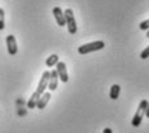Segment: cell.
<instances>
[{"mask_svg":"<svg viewBox=\"0 0 149 133\" xmlns=\"http://www.w3.org/2000/svg\"><path fill=\"white\" fill-rule=\"evenodd\" d=\"M49 76H51V71H44L42 74V78L39 80V84H38V88H36L35 92L31 94L30 100L27 102V107L29 109H35L36 107V103L39 101V97L45 92V89L48 88V83H49Z\"/></svg>","mask_w":149,"mask_h":133,"instance_id":"obj_1","label":"cell"},{"mask_svg":"<svg viewBox=\"0 0 149 133\" xmlns=\"http://www.w3.org/2000/svg\"><path fill=\"white\" fill-rule=\"evenodd\" d=\"M105 48V43L102 40H97V41H92V43H87L83 44L78 48V53L79 54H88V53L92 52H97V50H101Z\"/></svg>","mask_w":149,"mask_h":133,"instance_id":"obj_2","label":"cell"},{"mask_svg":"<svg viewBox=\"0 0 149 133\" xmlns=\"http://www.w3.org/2000/svg\"><path fill=\"white\" fill-rule=\"evenodd\" d=\"M148 102H149V101L143 100L141 102L139 103V106H137V110H136L135 115H134V118H132V121H131V123H132V125L135 127V128L141 124L143 118H144V115H145V110H147Z\"/></svg>","mask_w":149,"mask_h":133,"instance_id":"obj_3","label":"cell"},{"mask_svg":"<svg viewBox=\"0 0 149 133\" xmlns=\"http://www.w3.org/2000/svg\"><path fill=\"white\" fill-rule=\"evenodd\" d=\"M64 14H65V22H66V27H68L69 34H71V35L77 34L78 27H77V21H75V17H74V12L70 8H68L64 12Z\"/></svg>","mask_w":149,"mask_h":133,"instance_id":"obj_4","label":"cell"},{"mask_svg":"<svg viewBox=\"0 0 149 133\" xmlns=\"http://www.w3.org/2000/svg\"><path fill=\"white\" fill-rule=\"evenodd\" d=\"M56 71L58 74V79L62 81V83H68L69 81V74H68V69L65 62L58 61V63L56 65Z\"/></svg>","mask_w":149,"mask_h":133,"instance_id":"obj_5","label":"cell"},{"mask_svg":"<svg viewBox=\"0 0 149 133\" xmlns=\"http://www.w3.org/2000/svg\"><path fill=\"white\" fill-rule=\"evenodd\" d=\"M5 43H7L8 53H9L10 56L17 54V52H18V47H17L16 38H14L13 35H8V36H7V39H5Z\"/></svg>","mask_w":149,"mask_h":133,"instance_id":"obj_6","label":"cell"},{"mask_svg":"<svg viewBox=\"0 0 149 133\" xmlns=\"http://www.w3.org/2000/svg\"><path fill=\"white\" fill-rule=\"evenodd\" d=\"M52 13H53V16H54V19H56V22H57V25L58 26H66V22H65V14H64V12H62V9L60 7H54L53 9H52Z\"/></svg>","mask_w":149,"mask_h":133,"instance_id":"obj_7","label":"cell"},{"mask_svg":"<svg viewBox=\"0 0 149 133\" xmlns=\"http://www.w3.org/2000/svg\"><path fill=\"white\" fill-rule=\"evenodd\" d=\"M57 85H58V74H57L56 70H52L49 76V83H48V89L53 92L57 89Z\"/></svg>","mask_w":149,"mask_h":133,"instance_id":"obj_8","label":"cell"},{"mask_svg":"<svg viewBox=\"0 0 149 133\" xmlns=\"http://www.w3.org/2000/svg\"><path fill=\"white\" fill-rule=\"evenodd\" d=\"M49 100H51V93L49 92H44L40 97H39V101H38V103H36V107H38L39 110H43L45 106H47V103L49 102Z\"/></svg>","mask_w":149,"mask_h":133,"instance_id":"obj_9","label":"cell"},{"mask_svg":"<svg viewBox=\"0 0 149 133\" xmlns=\"http://www.w3.org/2000/svg\"><path fill=\"white\" fill-rule=\"evenodd\" d=\"M119 94H121V87H119L118 84H113V85L110 87V93H109L110 98L111 100H118Z\"/></svg>","mask_w":149,"mask_h":133,"instance_id":"obj_10","label":"cell"},{"mask_svg":"<svg viewBox=\"0 0 149 133\" xmlns=\"http://www.w3.org/2000/svg\"><path fill=\"white\" fill-rule=\"evenodd\" d=\"M57 63H58V56L57 54H51L49 57L45 59V65H47V67H54Z\"/></svg>","mask_w":149,"mask_h":133,"instance_id":"obj_11","label":"cell"},{"mask_svg":"<svg viewBox=\"0 0 149 133\" xmlns=\"http://www.w3.org/2000/svg\"><path fill=\"white\" fill-rule=\"evenodd\" d=\"M139 29L141 31H148L149 30V18L145 19V21H143V22H140Z\"/></svg>","mask_w":149,"mask_h":133,"instance_id":"obj_12","label":"cell"},{"mask_svg":"<svg viewBox=\"0 0 149 133\" xmlns=\"http://www.w3.org/2000/svg\"><path fill=\"white\" fill-rule=\"evenodd\" d=\"M5 27V21H4V9L0 8V31L4 30Z\"/></svg>","mask_w":149,"mask_h":133,"instance_id":"obj_13","label":"cell"},{"mask_svg":"<svg viewBox=\"0 0 149 133\" xmlns=\"http://www.w3.org/2000/svg\"><path fill=\"white\" fill-rule=\"evenodd\" d=\"M140 58L141 59H147V58H149V45L147 48H145L144 50H143L141 53H140Z\"/></svg>","mask_w":149,"mask_h":133,"instance_id":"obj_14","label":"cell"},{"mask_svg":"<svg viewBox=\"0 0 149 133\" xmlns=\"http://www.w3.org/2000/svg\"><path fill=\"white\" fill-rule=\"evenodd\" d=\"M102 133H113V131H111L110 128H105V129H104V132H102Z\"/></svg>","mask_w":149,"mask_h":133,"instance_id":"obj_15","label":"cell"},{"mask_svg":"<svg viewBox=\"0 0 149 133\" xmlns=\"http://www.w3.org/2000/svg\"><path fill=\"white\" fill-rule=\"evenodd\" d=\"M145 115H147V118H149V102H148V106H147V110H145Z\"/></svg>","mask_w":149,"mask_h":133,"instance_id":"obj_16","label":"cell"},{"mask_svg":"<svg viewBox=\"0 0 149 133\" xmlns=\"http://www.w3.org/2000/svg\"><path fill=\"white\" fill-rule=\"evenodd\" d=\"M147 38H148V39H149V30H148V31H147Z\"/></svg>","mask_w":149,"mask_h":133,"instance_id":"obj_17","label":"cell"}]
</instances>
